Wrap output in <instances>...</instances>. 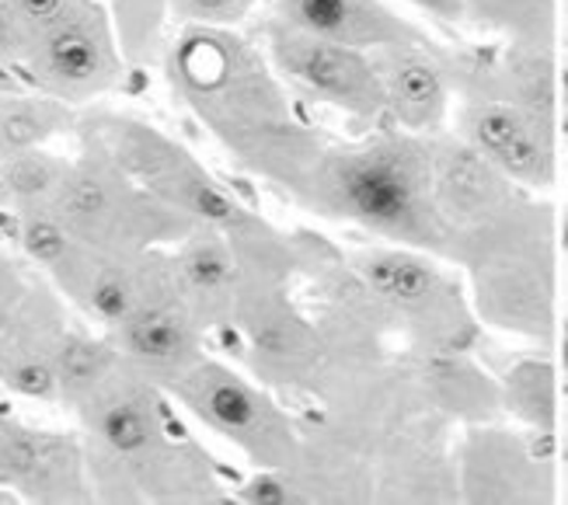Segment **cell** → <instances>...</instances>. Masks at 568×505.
Instances as JSON below:
<instances>
[{"instance_id": "obj_4", "label": "cell", "mask_w": 568, "mask_h": 505, "mask_svg": "<svg viewBox=\"0 0 568 505\" xmlns=\"http://www.w3.org/2000/svg\"><path fill=\"white\" fill-rule=\"evenodd\" d=\"M171 391L195 418L234 443L258 471H283L296 461L301 433L293 418L231 366L200 356L171 384Z\"/></svg>"}, {"instance_id": "obj_1", "label": "cell", "mask_w": 568, "mask_h": 505, "mask_svg": "<svg viewBox=\"0 0 568 505\" xmlns=\"http://www.w3.org/2000/svg\"><path fill=\"white\" fill-rule=\"evenodd\" d=\"M168 78L231 154L293 192L325 143L293 112L276 67L231 29L185 24L168 49Z\"/></svg>"}, {"instance_id": "obj_2", "label": "cell", "mask_w": 568, "mask_h": 505, "mask_svg": "<svg viewBox=\"0 0 568 505\" xmlns=\"http://www.w3.org/2000/svg\"><path fill=\"white\" fill-rule=\"evenodd\" d=\"M325 220L366 226L405 248H447L433 206V154L415 133H384L353 147H325L290 192Z\"/></svg>"}, {"instance_id": "obj_8", "label": "cell", "mask_w": 568, "mask_h": 505, "mask_svg": "<svg viewBox=\"0 0 568 505\" xmlns=\"http://www.w3.org/2000/svg\"><path fill=\"white\" fill-rule=\"evenodd\" d=\"M464 140L516 185L540 189L551 182V140L540 105L506 84H478L467 91Z\"/></svg>"}, {"instance_id": "obj_10", "label": "cell", "mask_w": 568, "mask_h": 505, "mask_svg": "<svg viewBox=\"0 0 568 505\" xmlns=\"http://www.w3.org/2000/svg\"><path fill=\"white\" fill-rule=\"evenodd\" d=\"M349 269L387 317L408 332L436 339V332H447L457 317V300L439 269L405 244L359 251Z\"/></svg>"}, {"instance_id": "obj_6", "label": "cell", "mask_w": 568, "mask_h": 505, "mask_svg": "<svg viewBox=\"0 0 568 505\" xmlns=\"http://www.w3.org/2000/svg\"><path fill=\"white\" fill-rule=\"evenodd\" d=\"M265 53L283 81L321 105H332L335 112H345L359 122H374L384 115L377 70L363 49L321 39L276 18L265 29Z\"/></svg>"}, {"instance_id": "obj_19", "label": "cell", "mask_w": 568, "mask_h": 505, "mask_svg": "<svg viewBox=\"0 0 568 505\" xmlns=\"http://www.w3.org/2000/svg\"><path fill=\"white\" fill-rule=\"evenodd\" d=\"M164 4L168 0H122L119 29H122V42H126V53H146L154 46Z\"/></svg>"}, {"instance_id": "obj_20", "label": "cell", "mask_w": 568, "mask_h": 505, "mask_svg": "<svg viewBox=\"0 0 568 505\" xmlns=\"http://www.w3.org/2000/svg\"><path fill=\"white\" fill-rule=\"evenodd\" d=\"M255 4L258 0H168V8L185 24H216V29H231Z\"/></svg>"}, {"instance_id": "obj_16", "label": "cell", "mask_w": 568, "mask_h": 505, "mask_svg": "<svg viewBox=\"0 0 568 505\" xmlns=\"http://www.w3.org/2000/svg\"><path fill=\"white\" fill-rule=\"evenodd\" d=\"M73 125V105L53 94H24L4 91L0 94V158L18 154V150H36L45 140Z\"/></svg>"}, {"instance_id": "obj_15", "label": "cell", "mask_w": 568, "mask_h": 505, "mask_svg": "<svg viewBox=\"0 0 568 505\" xmlns=\"http://www.w3.org/2000/svg\"><path fill=\"white\" fill-rule=\"evenodd\" d=\"M276 18L342 46L374 53L390 42L423 39L381 0H273Z\"/></svg>"}, {"instance_id": "obj_12", "label": "cell", "mask_w": 568, "mask_h": 505, "mask_svg": "<svg viewBox=\"0 0 568 505\" xmlns=\"http://www.w3.org/2000/svg\"><path fill=\"white\" fill-rule=\"evenodd\" d=\"M203 324L192 317L179 286H168L143 300L140 307L115 324V349L154 384L171 387L203 356Z\"/></svg>"}, {"instance_id": "obj_5", "label": "cell", "mask_w": 568, "mask_h": 505, "mask_svg": "<svg viewBox=\"0 0 568 505\" xmlns=\"http://www.w3.org/2000/svg\"><path fill=\"white\" fill-rule=\"evenodd\" d=\"M21 67L39 91L67 105H84L115 88L122 78V53L105 8L94 0H73L57 21L29 36Z\"/></svg>"}, {"instance_id": "obj_21", "label": "cell", "mask_w": 568, "mask_h": 505, "mask_svg": "<svg viewBox=\"0 0 568 505\" xmlns=\"http://www.w3.org/2000/svg\"><path fill=\"white\" fill-rule=\"evenodd\" d=\"M24 49H29V32H24L21 18L14 14L11 0H0V63L21 67Z\"/></svg>"}, {"instance_id": "obj_9", "label": "cell", "mask_w": 568, "mask_h": 505, "mask_svg": "<svg viewBox=\"0 0 568 505\" xmlns=\"http://www.w3.org/2000/svg\"><path fill=\"white\" fill-rule=\"evenodd\" d=\"M154 387L158 384L151 376H143L136 366L122 360L102 384L78 401L94 443L112 461L133 464L143 471V467H161V461L171 453Z\"/></svg>"}, {"instance_id": "obj_22", "label": "cell", "mask_w": 568, "mask_h": 505, "mask_svg": "<svg viewBox=\"0 0 568 505\" xmlns=\"http://www.w3.org/2000/svg\"><path fill=\"white\" fill-rule=\"evenodd\" d=\"M70 4H73V0H11V8L21 18L24 32H29V36L45 29L49 21H57Z\"/></svg>"}, {"instance_id": "obj_13", "label": "cell", "mask_w": 568, "mask_h": 505, "mask_svg": "<svg viewBox=\"0 0 568 505\" xmlns=\"http://www.w3.org/2000/svg\"><path fill=\"white\" fill-rule=\"evenodd\" d=\"M384 94V112L402 125L405 133H433L447 115V70L426 49L423 39L390 42L369 53Z\"/></svg>"}, {"instance_id": "obj_17", "label": "cell", "mask_w": 568, "mask_h": 505, "mask_svg": "<svg viewBox=\"0 0 568 505\" xmlns=\"http://www.w3.org/2000/svg\"><path fill=\"white\" fill-rule=\"evenodd\" d=\"M57 376H60V394L78 404L88 391H94L105 376L122 363V352L109 342H98L78 332H63L57 352Z\"/></svg>"}, {"instance_id": "obj_23", "label": "cell", "mask_w": 568, "mask_h": 505, "mask_svg": "<svg viewBox=\"0 0 568 505\" xmlns=\"http://www.w3.org/2000/svg\"><path fill=\"white\" fill-rule=\"evenodd\" d=\"M21 300H24V293H21V272L0 259V335H4L8 321L21 307Z\"/></svg>"}, {"instance_id": "obj_11", "label": "cell", "mask_w": 568, "mask_h": 505, "mask_svg": "<svg viewBox=\"0 0 568 505\" xmlns=\"http://www.w3.org/2000/svg\"><path fill=\"white\" fill-rule=\"evenodd\" d=\"M503 226L478 241V303L496 324L524 335H537L548 321V272L537 251L540 244H503Z\"/></svg>"}, {"instance_id": "obj_14", "label": "cell", "mask_w": 568, "mask_h": 505, "mask_svg": "<svg viewBox=\"0 0 568 505\" xmlns=\"http://www.w3.org/2000/svg\"><path fill=\"white\" fill-rule=\"evenodd\" d=\"M175 286L185 307L203 327H224L234 317L241 290V259L227 231L195 226L182 241V251L171 259Z\"/></svg>"}, {"instance_id": "obj_18", "label": "cell", "mask_w": 568, "mask_h": 505, "mask_svg": "<svg viewBox=\"0 0 568 505\" xmlns=\"http://www.w3.org/2000/svg\"><path fill=\"white\" fill-rule=\"evenodd\" d=\"M70 164L42 154V147L36 150H18V154L0 158V185L18 202L21 210L49 206L57 199Z\"/></svg>"}, {"instance_id": "obj_24", "label": "cell", "mask_w": 568, "mask_h": 505, "mask_svg": "<svg viewBox=\"0 0 568 505\" xmlns=\"http://www.w3.org/2000/svg\"><path fill=\"white\" fill-rule=\"evenodd\" d=\"M565 356H568V339H565ZM565 376H568V370H565Z\"/></svg>"}, {"instance_id": "obj_3", "label": "cell", "mask_w": 568, "mask_h": 505, "mask_svg": "<svg viewBox=\"0 0 568 505\" xmlns=\"http://www.w3.org/2000/svg\"><path fill=\"white\" fill-rule=\"evenodd\" d=\"M296 269H241V290L231 324L241 332L244 356L265 387L276 391H314L325 363V342L286 293Z\"/></svg>"}, {"instance_id": "obj_7", "label": "cell", "mask_w": 568, "mask_h": 505, "mask_svg": "<svg viewBox=\"0 0 568 505\" xmlns=\"http://www.w3.org/2000/svg\"><path fill=\"white\" fill-rule=\"evenodd\" d=\"M433 206L450 244H478L513 220V179L467 140H433Z\"/></svg>"}]
</instances>
